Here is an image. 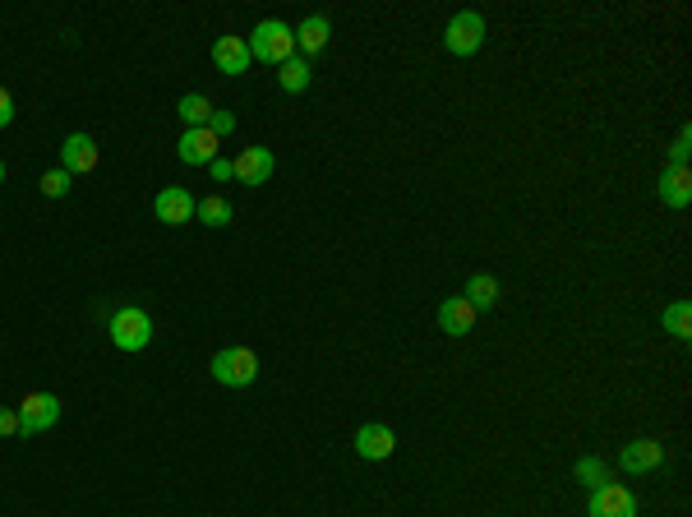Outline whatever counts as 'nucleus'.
Wrapping results in <instances>:
<instances>
[{
    "label": "nucleus",
    "instance_id": "f257e3e1",
    "mask_svg": "<svg viewBox=\"0 0 692 517\" xmlns=\"http://www.w3.org/2000/svg\"><path fill=\"white\" fill-rule=\"evenodd\" d=\"M245 47H250V56L259 65H287L296 56V28L282 24V19H263Z\"/></svg>",
    "mask_w": 692,
    "mask_h": 517
},
{
    "label": "nucleus",
    "instance_id": "f03ea898",
    "mask_svg": "<svg viewBox=\"0 0 692 517\" xmlns=\"http://www.w3.org/2000/svg\"><path fill=\"white\" fill-rule=\"evenodd\" d=\"M208 370H213V379L222 388H250L259 379V356L250 347H222L208 361Z\"/></svg>",
    "mask_w": 692,
    "mask_h": 517
},
{
    "label": "nucleus",
    "instance_id": "7ed1b4c3",
    "mask_svg": "<svg viewBox=\"0 0 692 517\" xmlns=\"http://www.w3.org/2000/svg\"><path fill=\"white\" fill-rule=\"evenodd\" d=\"M148 342H153V319H148V310H139V305H120L116 314H111V347L116 351H144Z\"/></svg>",
    "mask_w": 692,
    "mask_h": 517
},
{
    "label": "nucleus",
    "instance_id": "20e7f679",
    "mask_svg": "<svg viewBox=\"0 0 692 517\" xmlns=\"http://www.w3.org/2000/svg\"><path fill=\"white\" fill-rule=\"evenodd\" d=\"M485 19H480L476 10H462L448 19V28H443V47L453 51V56H476L480 47H485Z\"/></svg>",
    "mask_w": 692,
    "mask_h": 517
},
{
    "label": "nucleus",
    "instance_id": "39448f33",
    "mask_svg": "<svg viewBox=\"0 0 692 517\" xmlns=\"http://www.w3.org/2000/svg\"><path fill=\"white\" fill-rule=\"evenodd\" d=\"M56 421H60V397L56 393H28L24 402H19V434H24V439L51 430Z\"/></svg>",
    "mask_w": 692,
    "mask_h": 517
},
{
    "label": "nucleus",
    "instance_id": "423d86ee",
    "mask_svg": "<svg viewBox=\"0 0 692 517\" xmlns=\"http://www.w3.org/2000/svg\"><path fill=\"white\" fill-rule=\"evenodd\" d=\"M586 517H637V494L619 481H605L600 490H591Z\"/></svg>",
    "mask_w": 692,
    "mask_h": 517
},
{
    "label": "nucleus",
    "instance_id": "0eeeda50",
    "mask_svg": "<svg viewBox=\"0 0 692 517\" xmlns=\"http://www.w3.org/2000/svg\"><path fill=\"white\" fill-rule=\"evenodd\" d=\"M194 208H199V199H194L185 185H167V190H157V199H153L157 222H167V227H185V222H194Z\"/></svg>",
    "mask_w": 692,
    "mask_h": 517
},
{
    "label": "nucleus",
    "instance_id": "6e6552de",
    "mask_svg": "<svg viewBox=\"0 0 692 517\" xmlns=\"http://www.w3.org/2000/svg\"><path fill=\"white\" fill-rule=\"evenodd\" d=\"M660 462H665V444L651 439V434H642V439H633V444H623V453H619V467L628 471V476H646V471H656Z\"/></svg>",
    "mask_w": 692,
    "mask_h": 517
},
{
    "label": "nucleus",
    "instance_id": "1a4fd4ad",
    "mask_svg": "<svg viewBox=\"0 0 692 517\" xmlns=\"http://www.w3.org/2000/svg\"><path fill=\"white\" fill-rule=\"evenodd\" d=\"M217 148H222V139H217L208 125H199V130H185L176 144V157L185 162V167H208L217 157Z\"/></svg>",
    "mask_w": 692,
    "mask_h": 517
},
{
    "label": "nucleus",
    "instance_id": "9d476101",
    "mask_svg": "<svg viewBox=\"0 0 692 517\" xmlns=\"http://www.w3.org/2000/svg\"><path fill=\"white\" fill-rule=\"evenodd\" d=\"M236 167V181L240 185H268L273 181V171H277V157H273V148H245V153L231 162Z\"/></svg>",
    "mask_w": 692,
    "mask_h": 517
},
{
    "label": "nucleus",
    "instance_id": "9b49d317",
    "mask_svg": "<svg viewBox=\"0 0 692 517\" xmlns=\"http://www.w3.org/2000/svg\"><path fill=\"white\" fill-rule=\"evenodd\" d=\"M97 144L93 134H70L65 144H60V167L70 171V176H88V171H97Z\"/></svg>",
    "mask_w": 692,
    "mask_h": 517
},
{
    "label": "nucleus",
    "instance_id": "f8f14e48",
    "mask_svg": "<svg viewBox=\"0 0 692 517\" xmlns=\"http://www.w3.org/2000/svg\"><path fill=\"white\" fill-rule=\"evenodd\" d=\"M356 453L365 457V462H383V457H393V448H397V434L388 430L383 421H370V425H360L356 430Z\"/></svg>",
    "mask_w": 692,
    "mask_h": 517
},
{
    "label": "nucleus",
    "instance_id": "ddd939ff",
    "mask_svg": "<svg viewBox=\"0 0 692 517\" xmlns=\"http://www.w3.org/2000/svg\"><path fill=\"white\" fill-rule=\"evenodd\" d=\"M656 194H660V204L665 208H688L692 204V171L688 167H665L660 171Z\"/></svg>",
    "mask_w": 692,
    "mask_h": 517
},
{
    "label": "nucleus",
    "instance_id": "4468645a",
    "mask_svg": "<svg viewBox=\"0 0 692 517\" xmlns=\"http://www.w3.org/2000/svg\"><path fill=\"white\" fill-rule=\"evenodd\" d=\"M328 37H333V19H328V14H310V19H300V28H296V51L310 61V56H319V51L328 47Z\"/></svg>",
    "mask_w": 692,
    "mask_h": 517
},
{
    "label": "nucleus",
    "instance_id": "2eb2a0df",
    "mask_svg": "<svg viewBox=\"0 0 692 517\" xmlns=\"http://www.w3.org/2000/svg\"><path fill=\"white\" fill-rule=\"evenodd\" d=\"M476 319H480V314L471 310V301H466V296H448V301L439 305V328L448 337H466L471 328H476Z\"/></svg>",
    "mask_w": 692,
    "mask_h": 517
},
{
    "label": "nucleus",
    "instance_id": "dca6fc26",
    "mask_svg": "<svg viewBox=\"0 0 692 517\" xmlns=\"http://www.w3.org/2000/svg\"><path fill=\"white\" fill-rule=\"evenodd\" d=\"M213 65L222 74H245L254 65L250 47H245V37H217L213 42Z\"/></svg>",
    "mask_w": 692,
    "mask_h": 517
},
{
    "label": "nucleus",
    "instance_id": "f3484780",
    "mask_svg": "<svg viewBox=\"0 0 692 517\" xmlns=\"http://www.w3.org/2000/svg\"><path fill=\"white\" fill-rule=\"evenodd\" d=\"M462 296H466V301H471V310H476V314L494 310V305H499V277H490V273H476V277H466Z\"/></svg>",
    "mask_w": 692,
    "mask_h": 517
},
{
    "label": "nucleus",
    "instance_id": "a211bd4d",
    "mask_svg": "<svg viewBox=\"0 0 692 517\" xmlns=\"http://www.w3.org/2000/svg\"><path fill=\"white\" fill-rule=\"evenodd\" d=\"M310 79H314V70H310L305 56H291L287 65H277V84H282V93H305Z\"/></svg>",
    "mask_w": 692,
    "mask_h": 517
},
{
    "label": "nucleus",
    "instance_id": "6ab92c4d",
    "mask_svg": "<svg viewBox=\"0 0 692 517\" xmlns=\"http://www.w3.org/2000/svg\"><path fill=\"white\" fill-rule=\"evenodd\" d=\"M213 102H208V97H203V93H185V97H180V102H176V116H180V121H185V130H199V125H208V116H213Z\"/></svg>",
    "mask_w": 692,
    "mask_h": 517
},
{
    "label": "nucleus",
    "instance_id": "aec40b11",
    "mask_svg": "<svg viewBox=\"0 0 692 517\" xmlns=\"http://www.w3.org/2000/svg\"><path fill=\"white\" fill-rule=\"evenodd\" d=\"M660 324H665V333H669V337H679V342H688V337H692V305H688V301L665 305V314H660Z\"/></svg>",
    "mask_w": 692,
    "mask_h": 517
},
{
    "label": "nucleus",
    "instance_id": "412c9836",
    "mask_svg": "<svg viewBox=\"0 0 692 517\" xmlns=\"http://www.w3.org/2000/svg\"><path fill=\"white\" fill-rule=\"evenodd\" d=\"M194 217H199L203 227H227V222H231V204L222 199V194H208V199H199Z\"/></svg>",
    "mask_w": 692,
    "mask_h": 517
},
{
    "label": "nucleus",
    "instance_id": "4be33fe9",
    "mask_svg": "<svg viewBox=\"0 0 692 517\" xmlns=\"http://www.w3.org/2000/svg\"><path fill=\"white\" fill-rule=\"evenodd\" d=\"M573 476L586 485V490H600V485L609 481V462H600V457H577Z\"/></svg>",
    "mask_w": 692,
    "mask_h": 517
},
{
    "label": "nucleus",
    "instance_id": "5701e85b",
    "mask_svg": "<svg viewBox=\"0 0 692 517\" xmlns=\"http://www.w3.org/2000/svg\"><path fill=\"white\" fill-rule=\"evenodd\" d=\"M42 194H47V199H65V194H70V185H74V176L65 167H56V171H47V176H42Z\"/></svg>",
    "mask_w": 692,
    "mask_h": 517
},
{
    "label": "nucleus",
    "instance_id": "b1692460",
    "mask_svg": "<svg viewBox=\"0 0 692 517\" xmlns=\"http://www.w3.org/2000/svg\"><path fill=\"white\" fill-rule=\"evenodd\" d=\"M688 148H692V130L683 125L679 139H674V148H669V167H688Z\"/></svg>",
    "mask_w": 692,
    "mask_h": 517
},
{
    "label": "nucleus",
    "instance_id": "393cba45",
    "mask_svg": "<svg viewBox=\"0 0 692 517\" xmlns=\"http://www.w3.org/2000/svg\"><path fill=\"white\" fill-rule=\"evenodd\" d=\"M208 130H213L217 139H227V134H236V116H231V111H213V116H208Z\"/></svg>",
    "mask_w": 692,
    "mask_h": 517
},
{
    "label": "nucleus",
    "instance_id": "a878e982",
    "mask_svg": "<svg viewBox=\"0 0 692 517\" xmlns=\"http://www.w3.org/2000/svg\"><path fill=\"white\" fill-rule=\"evenodd\" d=\"M208 171H213L217 185H222V181H236V167H231L227 157H213V162H208Z\"/></svg>",
    "mask_w": 692,
    "mask_h": 517
},
{
    "label": "nucleus",
    "instance_id": "bb28decb",
    "mask_svg": "<svg viewBox=\"0 0 692 517\" xmlns=\"http://www.w3.org/2000/svg\"><path fill=\"white\" fill-rule=\"evenodd\" d=\"M5 434H19V411H10V407H0V439Z\"/></svg>",
    "mask_w": 692,
    "mask_h": 517
},
{
    "label": "nucleus",
    "instance_id": "cd10ccee",
    "mask_svg": "<svg viewBox=\"0 0 692 517\" xmlns=\"http://www.w3.org/2000/svg\"><path fill=\"white\" fill-rule=\"evenodd\" d=\"M5 125H14V97L0 88V130H5Z\"/></svg>",
    "mask_w": 692,
    "mask_h": 517
},
{
    "label": "nucleus",
    "instance_id": "c85d7f7f",
    "mask_svg": "<svg viewBox=\"0 0 692 517\" xmlns=\"http://www.w3.org/2000/svg\"><path fill=\"white\" fill-rule=\"evenodd\" d=\"M0 185H5V162H0Z\"/></svg>",
    "mask_w": 692,
    "mask_h": 517
}]
</instances>
